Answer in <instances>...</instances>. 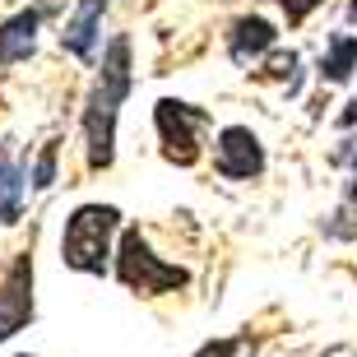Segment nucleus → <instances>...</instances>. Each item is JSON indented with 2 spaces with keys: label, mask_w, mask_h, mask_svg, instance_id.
Here are the masks:
<instances>
[{
  "label": "nucleus",
  "mask_w": 357,
  "mask_h": 357,
  "mask_svg": "<svg viewBox=\"0 0 357 357\" xmlns=\"http://www.w3.org/2000/svg\"><path fill=\"white\" fill-rule=\"evenodd\" d=\"M218 172L227 181H251V176L265 172V149L255 139V130L246 126H227L218 135Z\"/></svg>",
  "instance_id": "obj_6"
},
{
  "label": "nucleus",
  "mask_w": 357,
  "mask_h": 357,
  "mask_svg": "<svg viewBox=\"0 0 357 357\" xmlns=\"http://www.w3.org/2000/svg\"><path fill=\"white\" fill-rule=\"evenodd\" d=\"M116 278H121L130 292H139V297H158V292L185 288V283H190V269L158 260V255H153V246L144 241V232H139V227H130V232H121Z\"/></svg>",
  "instance_id": "obj_3"
},
{
  "label": "nucleus",
  "mask_w": 357,
  "mask_h": 357,
  "mask_svg": "<svg viewBox=\"0 0 357 357\" xmlns=\"http://www.w3.org/2000/svg\"><path fill=\"white\" fill-rule=\"evenodd\" d=\"M330 162H339V167H344V162H357V135H353V139H344V144L334 149Z\"/></svg>",
  "instance_id": "obj_15"
},
{
  "label": "nucleus",
  "mask_w": 357,
  "mask_h": 357,
  "mask_svg": "<svg viewBox=\"0 0 357 357\" xmlns=\"http://www.w3.org/2000/svg\"><path fill=\"white\" fill-rule=\"evenodd\" d=\"M353 66H357V38H348V33L330 38V52L320 56V79L344 84L348 75H353Z\"/></svg>",
  "instance_id": "obj_11"
},
{
  "label": "nucleus",
  "mask_w": 357,
  "mask_h": 357,
  "mask_svg": "<svg viewBox=\"0 0 357 357\" xmlns=\"http://www.w3.org/2000/svg\"><path fill=\"white\" fill-rule=\"evenodd\" d=\"M283 10H288V24H302L306 14L316 10V5H325V0H278Z\"/></svg>",
  "instance_id": "obj_14"
},
{
  "label": "nucleus",
  "mask_w": 357,
  "mask_h": 357,
  "mask_svg": "<svg viewBox=\"0 0 357 357\" xmlns=\"http://www.w3.org/2000/svg\"><path fill=\"white\" fill-rule=\"evenodd\" d=\"M102 14H107V0H79V5H75V19H70L66 33H61V47H66L70 56H79V61H93V42H98Z\"/></svg>",
  "instance_id": "obj_8"
},
{
  "label": "nucleus",
  "mask_w": 357,
  "mask_h": 357,
  "mask_svg": "<svg viewBox=\"0 0 357 357\" xmlns=\"http://www.w3.org/2000/svg\"><path fill=\"white\" fill-rule=\"evenodd\" d=\"M28 320H33V255L19 251L5 283H0V344L19 334Z\"/></svg>",
  "instance_id": "obj_5"
},
{
  "label": "nucleus",
  "mask_w": 357,
  "mask_h": 357,
  "mask_svg": "<svg viewBox=\"0 0 357 357\" xmlns=\"http://www.w3.org/2000/svg\"><path fill=\"white\" fill-rule=\"evenodd\" d=\"M274 24L269 19H260V14H246V19H237L232 24V33H227V56L237 61V66H251L255 56H265L269 47H274Z\"/></svg>",
  "instance_id": "obj_7"
},
{
  "label": "nucleus",
  "mask_w": 357,
  "mask_h": 357,
  "mask_svg": "<svg viewBox=\"0 0 357 357\" xmlns=\"http://www.w3.org/2000/svg\"><path fill=\"white\" fill-rule=\"evenodd\" d=\"M121 227L116 204H79L66 218V237H61V260L79 274H107V255H112V232Z\"/></svg>",
  "instance_id": "obj_2"
},
{
  "label": "nucleus",
  "mask_w": 357,
  "mask_h": 357,
  "mask_svg": "<svg viewBox=\"0 0 357 357\" xmlns=\"http://www.w3.org/2000/svg\"><path fill=\"white\" fill-rule=\"evenodd\" d=\"M126 98H130V38H112L102 56V75L93 79L89 102H84L89 167H112V158H116V116Z\"/></svg>",
  "instance_id": "obj_1"
},
{
  "label": "nucleus",
  "mask_w": 357,
  "mask_h": 357,
  "mask_svg": "<svg viewBox=\"0 0 357 357\" xmlns=\"http://www.w3.org/2000/svg\"><path fill=\"white\" fill-rule=\"evenodd\" d=\"M348 199H357V176H353V181H348Z\"/></svg>",
  "instance_id": "obj_17"
},
{
  "label": "nucleus",
  "mask_w": 357,
  "mask_h": 357,
  "mask_svg": "<svg viewBox=\"0 0 357 357\" xmlns=\"http://www.w3.org/2000/svg\"><path fill=\"white\" fill-rule=\"evenodd\" d=\"M56 153H61V144H42V158H38V167H33V185H38V190H47V185L56 181Z\"/></svg>",
  "instance_id": "obj_13"
},
{
  "label": "nucleus",
  "mask_w": 357,
  "mask_h": 357,
  "mask_svg": "<svg viewBox=\"0 0 357 357\" xmlns=\"http://www.w3.org/2000/svg\"><path fill=\"white\" fill-rule=\"evenodd\" d=\"M153 121H158V135H162V153L167 162L176 167H190L199 158V144H195V130L209 126V112H199L190 102H176V98H162L153 107Z\"/></svg>",
  "instance_id": "obj_4"
},
{
  "label": "nucleus",
  "mask_w": 357,
  "mask_h": 357,
  "mask_svg": "<svg viewBox=\"0 0 357 357\" xmlns=\"http://www.w3.org/2000/svg\"><path fill=\"white\" fill-rule=\"evenodd\" d=\"M251 339L246 334H237V339H213V344H204L195 357H251Z\"/></svg>",
  "instance_id": "obj_12"
},
{
  "label": "nucleus",
  "mask_w": 357,
  "mask_h": 357,
  "mask_svg": "<svg viewBox=\"0 0 357 357\" xmlns=\"http://www.w3.org/2000/svg\"><path fill=\"white\" fill-rule=\"evenodd\" d=\"M24 218V167L0 149V227H14Z\"/></svg>",
  "instance_id": "obj_10"
},
{
  "label": "nucleus",
  "mask_w": 357,
  "mask_h": 357,
  "mask_svg": "<svg viewBox=\"0 0 357 357\" xmlns=\"http://www.w3.org/2000/svg\"><path fill=\"white\" fill-rule=\"evenodd\" d=\"M339 126H344V130H348V126H357V98L344 107V112H339Z\"/></svg>",
  "instance_id": "obj_16"
},
{
  "label": "nucleus",
  "mask_w": 357,
  "mask_h": 357,
  "mask_svg": "<svg viewBox=\"0 0 357 357\" xmlns=\"http://www.w3.org/2000/svg\"><path fill=\"white\" fill-rule=\"evenodd\" d=\"M38 24L42 10H24L0 24V66H14V61H28L33 47H38Z\"/></svg>",
  "instance_id": "obj_9"
}]
</instances>
